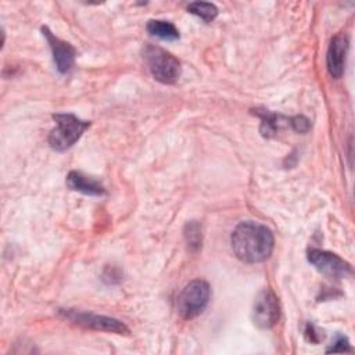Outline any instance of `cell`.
I'll use <instances>...</instances> for the list:
<instances>
[{
    "mask_svg": "<svg viewBox=\"0 0 355 355\" xmlns=\"http://www.w3.org/2000/svg\"><path fill=\"white\" fill-rule=\"evenodd\" d=\"M272 232L257 222H241L232 233V248L236 257L247 263L268 259L273 251Z\"/></svg>",
    "mask_w": 355,
    "mask_h": 355,
    "instance_id": "1",
    "label": "cell"
},
{
    "mask_svg": "<svg viewBox=\"0 0 355 355\" xmlns=\"http://www.w3.org/2000/svg\"><path fill=\"white\" fill-rule=\"evenodd\" d=\"M53 119L55 121V128L49 136V143L57 151H65L72 147L90 125V122L82 121L73 114H54Z\"/></svg>",
    "mask_w": 355,
    "mask_h": 355,
    "instance_id": "2",
    "label": "cell"
},
{
    "mask_svg": "<svg viewBox=\"0 0 355 355\" xmlns=\"http://www.w3.org/2000/svg\"><path fill=\"white\" fill-rule=\"evenodd\" d=\"M143 58L155 80L172 85L179 79L180 62L171 53L157 46H146L143 50Z\"/></svg>",
    "mask_w": 355,
    "mask_h": 355,
    "instance_id": "3",
    "label": "cell"
},
{
    "mask_svg": "<svg viewBox=\"0 0 355 355\" xmlns=\"http://www.w3.org/2000/svg\"><path fill=\"white\" fill-rule=\"evenodd\" d=\"M209 297V284L200 279L193 280L178 295L176 311L183 319H194L207 308Z\"/></svg>",
    "mask_w": 355,
    "mask_h": 355,
    "instance_id": "4",
    "label": "cell"
},
{
    "mask_svg": "<svg viewBox=\"0 0 355 355\" xmlns=\"http://www.w3.org/2000/svg\"><path fill=\"white\" fill-rule=\"evenodd\" d=\"M252 322L259 329H270L273 327L280 318V305L276 294L265 288L262 290L252 305Z\"/></svg>",
    "mask_w": 355,
    "mask_h": 355,
    "instance_id": "5",
    "label": "cell"
},
{
    "mask_svg": "<svg viewBox=\"0 0 355 355\" xmlns=\"http://www.w3.org/2000/svg\"><path fill=\"white\" fill-rule=\"evenodd\" d=\"M308 261L320 273L329 277H336V279L347 277L352 272L351 265L348 262H345L343 258L329 251L312 248L308 251Z\"/></svg>",
    "mask_w": 355,
    "mask_h": 355,
    "instance_id": "6",
    "label": "cell"
},
{
    "mask_svg": "<svg viewBox=\"0 0 355 355\" xmlns=\"http://www.w3.org/2000/svg\"><path fill=\"white\" fill-rule=\"evenodd\" d=\"M61 313H64L65 318H68L73 323L80 324L87 329L111 331V333H116V334H128L129 333L128 327L122 322H119L114 318L87 313V312H78V311H72V309L61 311Z\"/></svg>",
    "mask_w": 355,
    "mask_h": 355,
    "instance_id": "7",
    "label": "cell"
},
{
    "mask_svg": "<svg viewBox=\"0 0 355 355\" xmlns=\"http://www.w3.org/2000/svg\"><path fill=\"white\" fill-rule=\"evenodd\" d=\"M42 32H43V36L47 39L49 44H50V49H51V53H53V58H54V62L57 65V69L61 72V73H67L72 65H73V61H75V49L61 40L60 37L54 36L49 28L43 26L42 28Z\"/></svg>",
    "mask_w": 355,
    "mask_h": 355,
    "instance_id": "8",
    "label": "cell"
},
{
    "mask_svg": "<svg viewBox=\"0 0 355 355\" xmlns=\"http://www.w3.org/2000/svg\"><path fill=\"white\" fill-rule=\"evenodd\" d=\"M348 51V37L344 33H337L327 49V69L333 78H340L344 72L345 57Z\"/></svg>",
    "mask_w": 355,
    "mask_h": 355,
    "instance_id": "9",
    "label": "cell"
},
{
    "mask_svg": "<svg viewBox=\"0 0 355 355\" xmlns=\"http://www.w3.org/2000/svg\"><path fill=\"white\" fill-rule=\"evenodd\" d=\"M67 184L71 190H75V191H79L83 194H89V196L105 194V189L100 182H97L96 179L89 178L80 172H76V171H72L68 173Z\"/></svg>",
    "mask_w": 355,
    "mask_h": 355,
    "instance_id": "10",
    "label": "cell"
},
{
    "mask_svg": "<svg viewBox=\"0 0 355 355\" xmlns=\"http://www.w3.org/2000/svg\"><path fill=\"white\" fill-rule=\"evenodd\" d=\"M146 29L151 36H155V37L162 39V40H176V39H179V31L169 21L151 19V21L147 22Z\"/></svg>",
    "mask_w": 355,
    "mask_h": 355,
    "instance_id": "11",
    "label": "cell"
},
{
    "mask_svg": "<svg viewBox=\"0 0 355 355\" xmlns=\"http://www.w3.org/2000/svg\"><path fill=\"white\" fill-rule=\"evenodd\" d=\"M187 11L200 17L201 19L209 22L212 19L216 18L218 15V8L212 4V3H207V1H194L190 3L187 6Z\"/></svg>",
    "mask_w": 355,
    "mask_h": 355,
    "instance_id": "12",
    "label": "cell"
},
{
    "mask_svg": "<svg viewBox=\"0 0 355 355\" xmlns=\"http://www.w3.org/2000/svg\"><path fill=\"white\" fill-rule=\"evenodd\" d=\"M186 229H187V230H186L184 236H186L187 243H189L190 245L198 247L200 243H201V233H200L198 225H197V223H190V225L186 226Z\"/></svg>",
    "mask_w": 355,
    "mask_h": 355,
    "instance_id": "13",
    "label": "cell"
},
{
    "mask_svg": "<svg viewBox=\"0 0 355 355\" xmlns=\"http://www.w3.org/2000/svg\"><path fill=\"white\" fill-rule=\"evenodd\" d=\"M343 352V351H351L349 343L345 337H338L337 341L327 349V352Z\"/></svg>",
    "mask_w": 355,
    "mask_h": 355,
    "instance_id": "14",
    "label": "cell"
}]
</instances>
